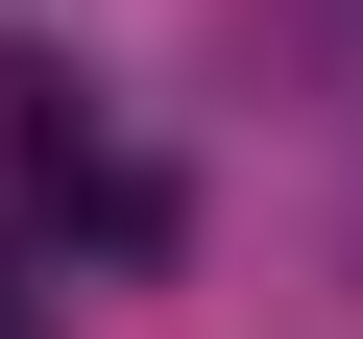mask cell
I'll return each mask as SVG.
<instances>
[{
	"instance_id": "1",
	"label": "cell",
	"mask_w": 363,
	"mask_h": 339,
	"mask_svg": "<svg viewBox=\"0 0 363 339\" xmlns=\"http://www.w3.org/2000/svg\"><path fill=\"white\" fill-rule=\"evenodd\" d=\"M0 218H73V243H169V194L97 145V97L49 49H0Z\"/></svg>"
},
{
	"instance_id": "2",
	"label": "cell",
	"mask_w": 363,
	"mask_h": 339,
	"mask_svg": "<svg viewBox=\"0 0 363 339\" xmlns=\"http://www.w3.org/2000/svg\"><path fill=\"white\" fill-rule=\"evenodd\" d=\"M0 339H25V291H0Z\"/></svg>"
}]
</instances>
